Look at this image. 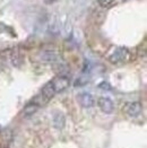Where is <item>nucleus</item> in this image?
Listing matches in <instances>:
<instances>
[{
	"mask_svg": "<svg viewBox=\"0 0 147 148\" xmlns=\"http://www.w3.org/2000/svg\"><path fill=\"white\" fill-rule=\"evenodd\" d=\"M58 54L54 52V51H51V50H47V51H43L40 56V59L44 62H56L58 60Z\"/></svg>",
	"mask_w": 147,
	"mask_h": 148,
	"instance_id": "obj_6",
	"label": "nucleus"
},
{
	"mask_svg": "<svg viewBox=\"0 0 147 148\" xmlns=\"http://www.w3.org/2000/svg\"><path fill=\"white\" fill-rule=\"evenodd\" d=\"M123 111L127 115H129L131 118H136L142 113L143 106H142V104L139 102H129V103H127L124 105Z\"/></svg>",
	"mask_w": 147,
	"mask_h": 148,
	"instance_id": "obj_3",
	"label": "nucleus"
},
{
	"mask_svg": "<svg viewBox=\"0 0 147 148\" xmlns=\"http://www.w3.org/2000/svg\"><path fill=\"white\" fill-rule=\"evenodd\" d=\"M53 1H54V0H50V2H53Z\"/></svg>",
	"mask_w": 147,
	"mask_h": 148,
	"instance_id": "obj_14",
	"label": "nucleus"
},
{
	"mask_svg": "<svg viewBox=\"0 0 147 148\" xmlns=\"http://www.w3.org/2000/svg\"><path fill=\"white\" fill-rule=\"evenodd\" d=\"M98 105L101 111L106 114H110L114 111V104L109 97H100L98 99Z\"/></svg>",
	"mask_w": 147,
	"mask_h": 148,
	"instance_id": "obj_4",
	"label": "nucleus"
},
{
	"mask_svg": "<svg viewBox=\"0 0 147 148\" xmlns=\"http://www.w3.org/2000/svg\"><path fill=\"white\" fill-rule=\"evenodd\" d=\"M49 102V99H47L42 93L40 94V95H37V96H35L34 97V99H33V103H35L36 105H38V106H41V105H44V104H47Z\"/></svg>",
	"mask_w": 147,
	"mask_h": 148,
	"instance_id": "obj_10",
	"label": "nucleus"
},
{
	"mask_svg": "<svg viewBox=\"0 0 147 148\" xmlns=\"http://www.w3.org/2000/svg\"><path fill=\"white\" fill-rule=\"evenodd\" d=\"M88 80L87 79H84V78H79V79H77V82L75 83V86H80V85H84L86 84Z\"/></svg>",
	"mask_w": 147,
	"mask_h": 148,
	"instance_id": "obj_13",
	"label": "nucleus"
},
{
	"mask_svg": "<svg viewBox=\"0 0 147 148\" xmlns=\"http://www.w3.org/2000/svg\"><path fill=\"white\" fill-rule=\"evenodd\" d=\"M65 122H66V119H65L62 113L58 112V113L54 114V116H53V125L57 129H62L65 127Z\"/></svg>",
	"mask_w": 147,
	"mask_h": 148,
	"instance_id": "obj_7",
	"label": "nucleus"
},
{
	"mask_svg": "<svg viewBox=\"0 0 147 148\" xmlns=\"http://www.w3.org/2000/svg\"><path fill=\"white\" fill-rule=\"evenodd\" d=\"M42 94L49 99H52V97L56 95V90H54V88H53V86H52L51 82H49L48 84H45L44 87L42 88Z\"/></svg>",
	"mask_w": 147,
	"mask_h": 148,
	"instance_id": "obj_8",
	"label": "nucleus"
},
{
	"mask_svg": "<svg viewBox=\"0 0 147 148\" xmlns=\"http://www.w3.org/2000/svg\"><path fill=\"white\" fill-rule=\"evenodd\" d=\"M114 0H98V3L101 7H109L113 3Z\"/></svg>",
	"mask_w": 147,
	"mask_h": 148,
	"instance_id": "obj_11",
	"label": "nucleus"
},
{
	"mask_svg": "<svg viewBox=\"0 0 147 148\" xmlns=\"http://www.w3.org/2000/svg\"><path fill=\"white\" fill-rule=\"evenodd\" d=\"M51 84L54 88L56 93H59V92L65 90L66 88H68L70 82H69V78L66 75H59V76H57L56 78H53L51 80Z\"/></svg>",
	"mask_w": 147,
	"mask_h": 148,
	"instance_id": "obj_2",
	"label": "nucleus"
},
{
	"mask_svg": "<svg viewBox=\"0 0 147 148\" xmlns=\"http://www.w3.org/2000/svg\"><path fill=\"white\" fill-rule=\"evenodd\" d=\"M98 87L102 88V89H106V90H110L111 89V86L108 83H105V82H102L101 84H98Z\"/></svg>",
	"mask_w": 147,
	"mask_h": 148,
	"instance_id": "obj_12",
	"label": "nucleus"
},
{
	"mask_svg": "<svg viewBox=\"0 0 147 148\" xmlns=\"http://www.w3.org/2000/svg\"><path fill=\"white\" fill-rule=\"evenodd\" d=\"M38 105H36L35 103H30V104H27L26 106H25V109H24V114L25 115H32L33 113H35V112L38 110Z\"/></svg>",
	"mask_w": 147,
	"mask_h": 148,
	"instance_id": "obj_9",
	"label": "nucleus"
},
{
	"mask_svg": "<svg viewBox=\"0 0 147 148\" xmlns=\"http://www.w3.org/2000/svg\"><path fill=\"white\" fill-rule=\"evenodd\" d=\"M130 57V52L127 48H115L112 50L110 54H109V61L112 63H120V62L127 61Z\"/></svg>",
	"mask_w": 147,
	"mask_h": 148,
	"instance_id": "obj_1",
	"label": "nucleus"
},
{
	"mask_svg": "<svg viewBox=\"0 0 147 148\" xmlns=\"http://www.w3.org/2000/svg\"><path fill=\"white\" fill-rule=\"evenodd\" d=\"M77 101L83 108H92L94 105V99L89 93H80L77 95Z\"/></svg>",
	"mask_w": 147,
	"mask_h": 148,
	"instance_id": "obj_5",
	"label": "nucleus"
}]
</instances>
